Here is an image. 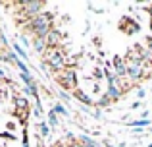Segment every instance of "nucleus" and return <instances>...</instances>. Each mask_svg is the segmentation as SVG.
Returning <instances> with one entry per match:
<instances>
[{
  "label": "nucleus",
  "mask_w": 152,
  "mask_h": 147,
  "mask_svg": "<svg viewBox=\"0 0 152 147\" xmlns=\"http://www.w3.org/2000/svg\"><path fill=\"white\" fill-rule=\"evenodd\" d=\"M54 18H56L54 12H42V14L31 18L25 25H21L23 35L33 37V39L35 37H42V39H45L46 35L54 29Z\"/></svg>",
  "instance_id": "obj_1"
},
{
  "label": "nucleus",
  "mask_w": 152,
  "mask_h": 147,
  "mask_svg": "<svg viewBox=\"0 0 152 147\" xmlns=\"http://www.w3.org/2000/svg\"><path fill=\"white\" fill-rule=\"evenodd\" d=\"M42 70H50V74H58L62 72L64 68L67 66V52H66V47H62V49H48L45 54H42Z\"/></svg>",
  "instance_id": "obj_2"
},
{
  "label": "nucleus",
  "mask_w": 152,
  "mask_h": 147,
  "mask_svg": "<svg viewBox=\"0 0 152 147\" xmlns=\"http://www.w3.org/2000/svg\"><path fill=\"white\" fill-rule=\"evenodd\" d=\"M54 81L58 83L60 89L67 91V93H73L75 89H79V75H77V68H64L62 72L52 75Z\"/></svg>",
  "instance_id": "obj_3"
},
{
  "label": "nucleus",
  "mask_w": 152,
  "mask_h": 147,
  "mask_svg": "<svg viewBox=\"0 0 152 147\" xmlns=\"http://www.w3.org/2000/svg\"><path fill=\"white\" fill-rule=\"evenodd\" d=\"M119 31H123L125 35H137L139 31H141V25H139V21L137 19H133V18H129V16H123L121 19H119Z\"/></svg>",
  "instance_id": "obj_4"
},
{
  "label": "nucleus",
  "mask_w": 152,
  "mask_h": 147,
  "mask_svg": "<svg viewBox=\"0 0 152 147\" xmlns=\"http://www.w3.org/2000/svg\"><path fill=\"white\" fill-rule=\"evenodd\" d=\"M45 39H46L48 49H62V47H64V39H66V33L60 31L58 27H54V29H52Z\"/></svg>",
  "instance_id": "obj_5"
},
{
  "label": "nucleus",
  "mask_w": 152,
  "mask_h": 147,
  "mask_svg": "<svg viewBox=\"0 0 152 147\" xmlns=\"http://www.w3.org/2000/svg\"><path fill=\"white\" fill-rule=\"evenodd\" d=\"M142 58H145V49L139 43H135V45H131L127 49V52H125L127 62H139V64H142Z\"/></svg>",
  "instance_id": "obj_6"
},
{
  "label": "nucleus",
  "mask_w": 152,
  "mask_h": 147,
  "mask_svg": "<svg viewBox=\"0 0 152 147\" xmlns=\"http://www.w3.org/2000/svg\"><path fill=\"white\" fill-rule=\"evenodd\" d=\"M112 68H114V72L118 78H127V62H125V56H121V54H115L114 58H112Z\"/></svg>",
  "instance_id": "obj_7"
},
{
  "label": "nucleus",
  "mask_w": 152,
  "mask_h": 147,
  "mask_svg": "<svg viewBox=\"0 0 152 147\" xmlns=\"http://www.w3.org/2000/svg\"><path fill=\"white\" fill-rule=\"evenodd\" d=\"M71 95H73V97L77 99V103H81V105H85V106H94V105H96V103L93 101V97H91V95L87 93V91L83 89V87H79V89H75V91H73Z\"/></svg>",
  "instance_id": "obj_8"
},
{
  "label": "nucleus",
  "mask_w": 152,
  "mask_h": 147,
  "mask_svg": "<svg viewBox=\"0 0 152 147\" xmlns=\"http://www.w3.org/2000/svg\"><path fill=\"white\" fill-rule=\"evenodd\" d=\"M31 45H33L35 52H39L41 56L46 52V50H48V45H46V39H42V37H35L33 41H31Z\"/></svg>",
  "instance_id": "obj_9"
},
{
  "label": "nucleus",
  "mask_w": 152,
  "mask_h": 147,
  "mask_svg": "<svg viewBox=\"0 0 152 147\" xmlns=\"http://www.w3.org/2000/svg\"><path fill=\"white\" fill-rule=\"evenodd\" d=\"M14 109H18V110H31V103L27 101L25 97H14Z\"/></svg>",
  "instance_id": "obj_10"
},
{
  "label": "nucleus",
  "mask_w": 152,
  "mask_h": 147,
  "mask_svg": "<svg viewBox=\"0 0 152 147\" xmlns=\"http://www.w3.org/2000/svg\"><path fill=\"white\" fill-rule=\"evenodd\" d=\"M35 128H37V132H39V137H48L50 136V130H52L46 122H39Z\"/></svg>",
  "instance_id": "obj_11"
},
{
  "label": "nucleus",
  "mask_w": 152,
  "mask_h": 147,
  "mask_svg": "<svg viewBox=\"0 0 152 147\" xmlns=\"http://www.w3.org/2000/svg\"><path fill=\"white\" fill-rule=\"evenodd\" d=\"M12 50H14V52H15V54L19 56V60H29V56H27V50L23 49L21 45H18V43H14V45H12Z\"/></svg>",
  "instance_id": "obj_12"
},
{
  "label": "nucleus",
  "mask_w": 152,
  "mask_h": 147,
  "mask_svg": "<svg viewBox=\"0 0 152 147\" xmlns=\"http://www.w3.org/2000/svg\"><path fill=\"white\" fill-rule=\"evenodd\" d=\"M52 110H54L58 116H64V118H69V112H67V109L62 105V103H56L54 106H52Z\"/></svg>",
  "instance_id": "obj_13"
},
{
  "label": "nucleus",
  "mask_w": 152,
  "mask_h": 147,
  "mask_svg": "<svg viewBox=\"0 0 152 147\" xmlns=\"http://www.w3.org/2000/svg\"><path fill=\"white\" fill-rule=\"evenodd\" d=\"M77 140H79V143H81L83 147H102V145H98L96 141H93L89 136H79Z\"/></svg>",
  "instance_id": "obj_14"
},
{
  "label": "nucleus",
  "mask_w": 152,
  "mask_h": 147,
  "mask_svg": "<svg viewBox=\"0 0 152 147\" xmlns=\"http://www.w3.org/2000/svg\"><path fill=\"white\" fill-rule=\"evenodd\" d=\"M112 103H115V101H114V99H112V97H110V95H108V93H104L102 97H100V99H98V101H96V105L100 106V109H104V106H110Z\"/></svg>",
  "instance_id": "obj_15"
},
{
  "label": "nucleus",
  "mask_w": 152,
  "mask_h": 147,
  "mask_svg": "<svg viewBox=\"0 0 152 147\" xmlns=\"http://www.w3.org/2000/svg\"><path fill=\"white\" fill-rule=\"evenodd\" d=\"M58 124H60V116L50 109V110H48V126H50V128H56Z\"/></svg>",
  "instance_id": "obj_16"
},
{
  "label": "nucleus",
  "mask_w": 152,
  "mask_h": 147,
  "mask_svg": "<svg viewBox=\"0 0 152 147\" xmlns=\"http://www.w3.org/2000/svg\"><path fill=\"white\" fill-rule=\"evenodd\" d=\"M15 68L19 70V74H23V72H29V68L25 66V62H23V60H18V62H15Z\"/></svg>",
  "instance_id": "obj_17"
},
{
  "label": "nucleus",
  "mask_w": 152,
  "mask_h": 147,
  "mask_svg": "<svg viewBox=\"0 0 152 147\" xmlns=\"http://www.w3.org/2000/svg\"><path fill=\"white\" fill-rule=\"evenodd\" d=\"M58 97H60V99H64L66 103L69 101V93H67V91H64V89H60V91H58Z\"/></svg>",
  "instance_id": "obj_18"
},
{
  "label": "nucleus",
  "mask_w": 152,
  "mask_h": 147,
  "mask_svg": "<svg viewBox=\"0 0 152 147\" xmlns=\"http://www.w3.org/2000/svg\"><path fill=\"white\" fill-rule=\"evenodd\" d=\"M93 75H94L96 79H100V78H102V70H98V68H96V70L93 72Z\"/></svg>",
  "instance_id": "obj_19"
},
{
  "label": "nucleus",
  "mask_w": 152,
  "mask_h": 147,
  "mask_svg": "<svg viewBox=\"0 0 152 147\" xmlns=\"http://www.w3.org/2000/svg\"><path fill=\"white\" fill-rule=\"evenodd\" d=\"M146 49L152 50V35H150V37H146Z\"/></svg>",
  "instance_id": "obj_20"
},
{
  "label": "nucleus",
  "mask_w": 152,
  "mask_h": 147,
  "mask_svg": "<svg viewBox=\"0 0 152 147\" xmlns=\"http://www.w3.org/2000/svg\"><path fill=\"white\" fill-rule=\"evenodd\" d=\"M137 97H139V99L145 97V89H139V91H137Z\"/></svg>",
  "instance_id": "obj_21"
},
{
  "label": "nucleus",
  "mask_w": 152,
  "mask_h": 147,
  "mask_svg": "<svg viewBox=\"0 0 152 147\" xmlns=\"http://www.w3.org/2000/svg\"><path fill=\"white\" fill-rule=\"evenodd\" d=\"M93 41H94V45H96V47H100V37H94Z\"/></svg>",
  "instance_id": "obj_22"
},
{
  "label": "nucleus",
  "mask_w": 152,
  "mask_h": 147,
  "mask_svg": "<svg viewBox=\"0 0 152 147\" xmlns=\"http://www.w3.org/2000/svg\"><path fill=\"white\" fill-rule=\"evenodd\" d=\"M6 126H8V130H14V128H15V124H14V122H8Z\"/></svg>",
  "instance_id": "obj_23"
},
{
  "label": "nucleus",
  "mask_w": 152,
  "mask_h": 147,
  "mask_svg": "<svg viewBox=\"0 0 152 147\" xmlns=\"http://www.w3.org/2000/svg\"><path fill=\"white\" fill-rule=\"evenodd\" d=\"M146 12H148V14H150V19H152V4L148 6V10H146Z\"/></svg>",
  "instance_id": "obj_24"
},
{
  "label": "nucleus",
  "mask_w": 152,
  "mask_h": 147,
  "mask_svg": "<svg viewBox=\"0 0 152 147\" xmlns=\"http://www.w3.org/2000/svg\"><path fill=\"white\" fill-rule=\"evenodd\" d=\"M69 147H83V145L79 143V140H77V143H73V145H69Z\"/></svg>",
  "instance_id": "obj_25"
},
{
  "label": "nucleus",
  "mask_w": 152,
  "mask_h": 147,
  "mask_svg": "<svg viewBox=\"0 0 152 147\" xmlns=\"http://www.w3.org/2000/svg\"><path fill=\"white\" fill-rule=\"evenodd\" d=\"M150 33H152V19H150Z\"/></svg>",
  "instance_id": "obj_26"
}]
</instances>
